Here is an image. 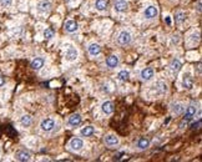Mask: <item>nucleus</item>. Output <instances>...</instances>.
I'll return each instance as SVG.
<instances>
[{
  "mask_svg": "<svg viewBox=\"0 0 202 162\" xmlns=\"http://www.w3.org/2000/svg\"><path fill=\"white\" fill-rule=\"evenodd\" d=\"M165 21L167 22V25H171V20H170V16H166V18H165Z\"/></svg>",
  "mask_w": 202,
  "mask_h": 162,
  "instance_id": "nucleus-32",
  "label": "nucleus"
},
{
  "mask_svg": "<svg viewBox=\"0 0 202 162\" xmlns=\"http://www.w3.org/2000/svg\"><path fill=\"white\" fill-rule=\"evenodd\" d=\"M155 75V72L151 67H146V69H144L142 71H141V79L145 81H149V80H151V79Z\"/></svg>",
  "mask_w": 202,
  "mask_h": 162,
  "instance_id": "nucleus-12",
  "label": "nucleus"
},
{
  "mask_svg": "<svg viewBox=\"0 0 202 162\" xmlns=\"http://www.w3.org/2000/svg\"><path fill=\"white\" fill-rule=\"evenodd\" d=\"M64 29H65V31H68V32H75V31H77L79 25H77L76 21H74V20H68V21L64 24Z\"/></svg>",
  "mask_w": 202,
  "mask_h": 162,
  "instance_id": "nucleus-8",
  "label": "nucleus"
},
{
  "mask_svg": "<svg viewBox=\"0 0 202 162\" xmlns=\"http://www.w3.org/2000/svg\"><path fill=\"white\" fill-rule=\"evenodd\" d=\"M191 38H192V41H198L200 40V34H194Z\"/></svg>",
  "mask_w": 202,
  "mask_h": 162,
  "instance_id": "nucleus-30",
  "label": "nucleus"
},
{
  "mask_svg": "<svg viewBox=\"0 0 202 162\" xmlns=\"http://www.w3.org/2000/svg\"><path fill=\"white\" fill-rule=\"evenodd\" d=\"M94 132H95V128H94L92 126H86V127L81 128V131H80V133H81V136H84V137H89V136H91V135H94Z\"/></svg>",
  "mask_w": 202,
  "mask_h": 162,
  "instance_id": "nucleus-20",
  "label": "nucleus"
},
{
  "mask_svg": "<svg viewBox=\"0 0 202 162\" xmlns=\"http://www.w3.org/2000/svg\"><path fill=\"white\" fill-rule=\"evenodd\" d=\"M89 54L92 55V56H96V55H99L101 53V48L99 44H91L90 46H89Z\"/></svg>",
  "mask_w": 202,
  "mask_h": 162,
  "instance_id": "nucleus-19",
  "label": "nucleus"
},
{
  "mask_svg": "<svg viewBox=\"0 0 202 162\" xmlns=\"http://www.w3.org/2000/svg\"><path fill=\"white\" fill-rule=\"evenodd\" d=\"M4 82H5V80H4V76L0 75V87H1L4 85Z\"/></svg>",
  "mask_w": 202,
  "mask_h": 162,
  "instance_id": "nucleus-31",
  "label": "nucleus"
},
{
  "mask_svg": "<svg viewBox=\"0 0 202 162\" xmlns=\"http://www.w3.org/2000/svg\"><path fill=\"white\" fill-rule=\"evenodd\" d=\"M196 111H197L196 106L195 105H190L189 107L186 109V112H185V116H184L185 121H189V120H191L192 117H194L195 115H196Z\"/></svg>",
  "mask_w": 202,
  "mask_h": 162,
  "instance_id": "nucleus-10",
  "label": "nucleus"
},
{
  "mask_svg": "<svg viewBox=\"0 0 202 162\" xmlns=\"http://www.w3.org/2000/svg\"><path fill=\"white\" fill-rule=\"evenodd\" d=\"M44 38L46 40L53 39L54 38V30L53 29H45V31H44Z\"/></svg>",
  "mask_w": 202,
  "mask_h": 162,
  "instance_id": "nucleus-27",
  "label": "nucleus"
},
{
  "mask_svg": "<svg viewBox=\"0 0 202 162\" xmlns=\"http://www.w3.org/2000/svg\"><path fill=\"white\" fill-rule=\"evenodd\" d=\"M184 110H185V107H184V105H181V104H176V105L173 104V105H172V111H173V112H175L176 115H180Z\"/></svg>",
  "mask_w": 202,
  "mask_h": 162,
  "instance_id": "nucleus-26",
  "label": "nucleus"
},
{
  "mask_svg": "<svg viewBox=\"0 0 202 162\" xmlns=\"http://www.w3.org/2000/svg\"><path fill=\"white\" fill-rule=\"evenodd\" d=\"M117 77H119L121 81H127L129 77H130V72L127 70H121L119 72V75H117Z\"/></svg>",
  "mask_w": 202,
  "mask_h": 162,
  "instance_id": "nucleus-24",
  "label": "nucleus"
},
{
  "mask_svg": "<svg viewBox=\"0 0 202 162\" xmlns=\"http://www.w3.org/2000/svg\"><path fill=\"white\" fill-rule=\"evenodd\" d=\"M175 19H176V22H177V24H181V22H184V21L186 20V15H185V13H182V11L176 13Z\"/></svg>",
  "mask_w": 202,
  "mask_h": 162,
  "instance_id": "nucleus-25",
  "label": "nucleus"
},
{
  "mask_svg": "<svg viewBox=\"0 0 202 162\" xmlns=\"http://www.w3.org/2000/svg\"><path fill=\"white\" fill-rule=\"evenodd\" d=\"M119 142H120L119 137H116L115 135H109V136L105 137V143L109 147H115V146L119 145Z\"/></svg>",
  "mask_w": 202,
  "mask_h": 162,
  "instance_id": "nucleus-11",
  "label": "nucleus"
},
{
  "mask_svg": "<svg viewBox=\"0 0 202 162\" xmlns=\"http://www.w3.org/2000/svg\"><path fill=\"white\" fill-rule=\"evenodd\" d=\"M129 9V3L126 0H117L115 3V10L117 13H125Z\"/></svg>",
  "mask_w": 202,
  "mask_h": 162,
  "instance_id": "nucleus-7",
  "label": "nucleus"
},
{
  "mask_svg": "<svg viewBox=\"0 0 202 162\" xmlns=\"http://www.w3.org/2000/svg\"><path fill=\"white\" fill-rule=\"evenodd\" d=\"M15 158L18 161H20V162H26V161L31 160V155L27 151H25V150H20V151H18L15 154Z\"/></svg>",
  "mask_w": 202,
  "mask_h": 162,
  "instance_id": "nucleus-5",
  "label": "nucleus"
},
{
  "mask_svg": "<svg viewBox=\"0 0 202 162\" xmlns=\"http://www.w3.org/2000/svg\"><path fill=\"white\" fill-rule=\"evenodd\" d=\"M136 146H137L140 150H146L147 147L150 146V141L147 140V138H145V137H140L137 140V142H136Z\"/></svg>",
  "mask_w": 202,
  "mask_h": 162,
  "instance_id": "nucleus-18",
  "label": "nucleus"
},
{
  "mask_svg": "<svg viewBox=\"0 0 202 162\" xmlns=\"http://www.w3.org/2000/svg\"><path fill=\"white\" fill-rule=\"evenodd\" d=\"M157 14H158L157 8L153 6V5L147 6L146 9H145V11H144V15H145V18H146V19H153V18L157 16Z\"/></svg>",
  "mask_w": 202,
  "mask_h": 162,
  "instance_id": "nucleus-4",
  "label": "nucleus"
},
{
  "mask_svg": "<svg viewBox=\"0 0 202 162\" xmlns=\"http://www.w3.org/2000/svg\"><path fill=\"white\" fill-rule=\"evenodd\" d=\"M197 10H198V13H201V1L198 0V4H197Z\"/></svg>",
  "mask_w": 202,
  "mask_h": 162,
  "instance_id": "nucleus-33",
  "label": "nucleus"
},
{
  "mask_svg": "<svg viewBox=\"0 0 202 162\" xmlns=\"http://www.w3.org/2000/svg\"><path fill=\"white\" fill-rule=\"evenodd\" d=\"M20 122H21V125L24 127H29L30 125H31V122H32L31 116H30V115H24V116L20 119Z\"/></svg>",
  "mask_w": 202,
  "mask_h": 162,
  "instance_id": "nucleus-23",
  "label": "nucleus"
},
{
  "mask_svg": "<svg viewBox=\"0 0 202 162\" xmlns=\"http://www.w3.org/2000/svg\"><path fill=\"white\" fill-rule=\"evenodd\" d=\"M170 67H171L172 72H178V71H180V69H181V61L178 59H173Z\"/></svg>",
  "mask_w": 202,
  "mask_h": 162,
  "instance_id": "nucleus-22",
  "label": "nucleus"
},
{
  "mask_svg": "<svg viewBox=\"0 0 202 162\" xmlns=\"http://www.w3.org/2000/svg\"><path fill=\"white\" fill-rule=\"evenodd\" d=\"M65 1H66V3H69V1H70V0H65Z\"/></svg>",
  "mask_w": 202,
  "mask_h": 162,
  "instance_id": "nucleus-34",
  "label": "nucleus"
},
{
  "mask_svg": "<svg viewBox=\"0 0 202 162\" xmlns=\"http://www.w3.org/2000/svg\"><path fill=\"white\" fill-rule=\"evenodd\" d=\"M51 9V3L49 0H43V1H39L37 3V10L40 13H46Z\"/></svg>",
  "mask_w": 202,
  "mask_h": 162,
  "instance_id": "nucleus-9",
  "label": "nucleus"
},
{
  "mask_svg": "<svg viewBox=\"0 0 202 162\" xmlns=\"http://www.w3.org/2000/svg\"><path fill=\"white\" fill-rule=\"evenodd\" d=\"M40 127H41L43 131L50 132V131H53L54 127H55V121L53 119H45L40 122Z\"/></svg>",
  "mask_w": 202,
  "mask_h": 162,
  "instance_id": "nucleus-2",
  "label": "nucleus"
},
{
  "mask_svg": "<svg viewBox=\"0 0 202 162\" xmlns=\"http://www.w3.org/2000/svg\"><path fill=\"white\" fill-rule=\"evenodd\" d=\"M194 82H192V77H191V74L190 72H185L184 74V79H182V86L185 89H191Z\"/></svg>",
  "mask_w": 202,
  "mask_h": 162,
  "instance_id": "nucleus-14",
  "label": "nucleus"
},
{
  "mask_svg": "<svg viewBox=\"0 0 202 162\" xmlns=\"http://www.w3.org/2000/svg\"><path fill=\"white\" fill-rule=\"evenodd\" d=\"M0 4H1L3 6H10L11 5V0H0Z\"/></svg>",
  "mask_w": 202,
  "mask_h": 162,
  "instance_id": "nucleus-28",
  "label": "nucleus"
},
{
  "mask_svg": "<svg viewBox=\"0 0 202 162\" xmlns=\"http://www.w3.org/2000/svg\"><path fill=\"white\" fill-rule=\"evenodd\" d=\"M44 64H45V60L43 58H35L31 61V69L32 70H40L44 66Z\"/></svg>",
  "mask_w": 202,
  "mask_h": 162,
  "instance_id": "nucleus-15",
  "label": "nucleus"
},
{
  "mask_svg": "<svg viewBox=\"0 0 202 162\" xmlns=\"http://www.w3.org/2000/svg\"><path fill=\"white\" fill-rule=\"evenodd\" d=\"M95 8L99 11H104L107 8V0H96L95 1Z\"/></svg>",
  "mask_w": 202,
  "mask_h": 162,
  "instance_id": "nucleus-21",
  "label": "nucleus"
},
{
  "mask_svg": "<svg viewBox=\"0 0 202 162\" xmlns=\"http://www.w3.org/2000/svg\"><path fill=\"white\" fill-rule=\"evenodd\" d=\"M77 55H79L77 50L75 49L74 46L69 45V48H68V50H66V53H65V59H66L68 61H75V60L77 59Z\"/></svg>",
  "mask_w": 202,
  "mask_h": 162,
  "instance_id": "nucleus-3",
  "label": "nucleus"
},
{
  "mask_svg": "<svg viewBox=\"0 0 202 162\" xmlns=\"http://www.w3.org/2000/svg\"><path fill=\"white\" fill-rule=\"evenodd\" d=\"M81 121H82V119L79 114H74L69 117V123L71 125V126H79V125L81 123Z\"/></svg>",
  "mask_w": 202,
  "mask_h": 162,
  "instance_id": "nucleus-17",
  "label": "nucleus"
},
{
  "mask_svg": "<svg viewBox=\"0 0 202 162\" xmlns=\"http://www.w3.org/2000/svg\"><path fill=\"white\" fill-rule=\"evenodd\" d=\"M70 147H71V150H74V151L81 150L84 147V141L81 138L74 137V138H71V141H70Z\"/></svg>",
  "mask_w": 202,
  "mask_h": 162,
  "instance_id": "nucleus-6",
  "label": "nucleus"
},
{
  "mask_svg": "<svg viewBox=\"0 0 202 162\" xmlns=\"http://www.w3.org/2000/svg\"><path fill=\"white\" fill-rule=\"evenodd\" d=\"M131 40H132V36H131V34L129 31L126 30H122L119 34V36H117V43H119L120 45H129L131 43Z\"/></svg>",
  "mask_w": 202,
  "mask_h": 162,
  "instance_id": "nucleus-1",
  "label": "nucleus"
},
{
  "mask_svg": "<svg viewBox=\"0 0 202 162\" xmlns=\"http://www.w3.org/2000/svg\"><path fill=\"white\" fill-rule=\"evenodd\" d=\"M101 110L104 114L111 115L114 112V104H112L111 101H105V102H102V105H101Z\"/></svg>",
  "mask_w": 202,
  "mask_h": 162,
  "instance_id": "nucleus-13",
  "label": "nucleus"
},
{
  "mask_svg": "<svg viewBox=\"0 0 202 162\" xmlns=\"http://www.w3.org/2000/svg\"><path fill=\"white\" fill-rule=\"evenodd\" d=\"M106 65H107V67H110V69L116 67L117 65H119V58H117L116 55H111V56L107 58Z\"/></svg>",
  "mask_w": 202,
  "mask_h": 162,
  "instance_id": "nucleus-16",
  "label": "nucleus"
},
{
  "mask_svg": "<svg viewBox=\"0 0 202 162\" xmlns=\"http://www.w3.org/2000/svg\"><path fill=\"white\" fill-rule=\"evenodd\" d=\"M200 126H201V120H198V121H197V122H195V123H192V128H194V130H196V128H200Z\"/></svg>",
  "mask_w": 202,
  "mask_h": 162,
  "instance_id": "nucleus-29",
  "label": "nucleus"
}]
</instances>
